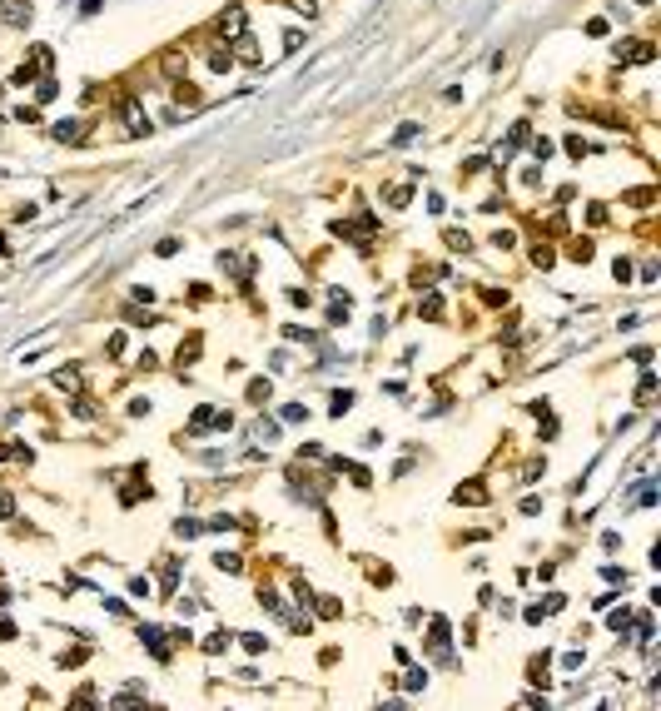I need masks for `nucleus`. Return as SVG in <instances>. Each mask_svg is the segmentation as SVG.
I'll return each instance as SVG.
<instances>
[{
	"label": "nucleus",
	"instance_id": "19",
	"mask_svg": "<svg viewBox=\"0 0 661 711\" xmlns=\"http://www.w3.org/2000/svg\"><path fill=\"white\" fill-rule=\"evenodd\" d=\"M418 319H442V299L433 294V289L423 294V304H418Z\"/></svg>",
	"mask_w": 661,
	"mask_h": 711
},
{
	"label": "nucleus",
	"instance_id": "15",
	"mask_svg": "<svg viewBox=\"0 0 661 711\" xmlns=\"http://www.w3.org/2000/svg\"><path fill=\"white\" fill-rule=\"evenodd\" d=\"M423 135V124L418 120H408V124H398V130H393V150H403V144H413Z\"/></svg>",
	"mask_w": 661,
	"mask_h": 711
},
{
	"label": "nucleus",
	"instance_id": "43",
	"mask_svg": "<svg viewBox=\"0 0 661 711\" xmlns=\"http://www.w3.org/2000/svg\"><path fill=\"white\" fill-rule=\"evenodd\" d=\"M587 150H592V144H587V139H582V135H572V139H567V155H572V159H582V155H587Z\"/></svg>",
	"mask_w": 661,
	"mask_h": 711
},
{
	"label": "nucleus",
	"instance_id": "36",
	"mask_svg": "<svg viewBox=\"0 0 661 711\" xmlns=\"http://www.w3.org/2000/svg\"><path fill=\"white\" fill-rule=\"evenodd\" d=\"M612 279L616 284H631V259H612Z\"/></svg>",
	"mask_w": 661,
	"mask_h": 711
},
{
	"label": "nucleus",
	"instance_id": "44",
	"mask_svg": "<svg viewBox=\"0 0 661 711\" xmlns=\"http://www.w3.org/2000/svg\"><path fill=\"white\" fill-rule=\"evenodd\" d=\"M155 254H159V259H175V254H179V239H159Z\"/></svg>",
	"mask_w": 661,
	"mask_h": 711
},
{
	"label": "nucleus",
	"instance_id": "24",
	"mask_svg": "<svg viewBox=\"0 0 661 711\" xmlns=\"http://www.w3.org/2000/svg\"><path fill=\"white\" fill-rule=\"evenodd\" d=\"M616 60H631V65H642V60H651V45H616Z\"/></svg>",
	"mask_w": 661,
	"mask_h": 711
},
{
	"label": "nucleus",
	"instance_id": "7",
	"mask_svg": "<svg viewBox=\"0 0 661 711\" xmlns=\"http://www.w3.org/2000/svg\"><path fill=\"white\" fill-rule=\"evenodd\" d=\"M159 70H164V80H169V85H179V80H184V70H189V55L175 45V50H164L159 55Z\"/></svg>",
	"mask_w": 661,
	"mask_h": 711
},
{
	"label": "nucleus",
	"instance_id": "45",
	"mask_svg": "<svg viewBox=\"0 0 661 711\" xmlns=\"http://www.w3.org/2000/svg\"><path fill=\"white\" fill-rule=\"evenodd\" d=\"M104 353H110V359H120V353H124V333H110V339H104Z\"/></svg>",
	"mask_w": 661,
	"mask_h": 711
},
{
	"label": "nucleus",
	"instance_id": "27",
	"mask_svg": "<svg viewBox=\"0 0 661 711\" xmlns=\"http://www.w3.org/2000/svg\"><path fill=\"white\" fill-rule=\"evenodd\" d=\"M567 254L577 259V264H587V259L596 254V244H592V239H572V249H567Z\"/></svg>",
	"mask_w": 661,
	"mask_h": 711
},
{
	"label": "nucleus",
	"instance_id": "21",
	"mask_svg": "<svg viewBox=\"0 0 661 711\" xmlns=\"http://www.w3.org/2000/svg\"><path fill=\"white\" fill-rule=\"evenodd\" d=\"M229 637H234V632H224V627H219V632H209V637H204L199 646H204V652H209V657H219V652H224V646H229Z\"/></svg>",
	"mask_w": 661,
	"mask_h": 711
},
{
	"label": "nucleus",
	"instance_id": "42",
	"mask_svg": "<svg viewBox=\"0 0 661 711\" xmlns=\"http://www.w3.org/2000/svg\"><path fill=\"white\" fill-rule=\"evenodd\" d=\"M651 199H656V190H631V194H627V204H636V209H647Z\"/></svg>",
	"mask_w": 661,
	"mask_h": 711
},
{
	"label": "nucleus",
	"instance_id": "2",
	"mask_svg": "<svg viewBox=\"0 0 661 711\" xmlns=\"http://www.w3.org/2000/svg\"><path fill=\"white\" fill-rule=\"evenodd\" d=\"M428 652L433 662H453V627H447V617H428Z\"/></svg>",
	"mask_w": 661,
	"mask_h": 711
},
{
	"label": "nucleus",
	"instance_id": "50",
	"mask_svg": "<svg viewBox=\"0 0 661 711\" xmlns=\"http://www.w3.org/2000/svg\"><path fill=\"white\" fill-rule=\"evenodd\" d=\"M284 5H293V10H298V15H309V20H313V15H318V5H313V0H284Z\"/></svg>",
	"mask_w": 661,
	"mask_h": 711
},
{
	"label": "nucleus",
	"instance_id": "57",
	"mask_svg": "<svg viewBox=\"0 0 661 711\" xmlns=\"http://www.w3.org/2000/svg\"><path fill=\"white\" fill-rule=\"evenodd\" d=\"M100 5H104V0H80V15H95Z\"/></svg>",
	"mask_w": 661,
	"mask_h": 711
},
{
	"label": "nucleus",
	"instance_id": "30",
	"mask_svg": "<svg viewBox=\"0 0 661 711\" xmlns=\"http://www.w3.org/2000/svg\"><path fill=\"white\" fill-rule=\"evenodd\" d=\"M313 607L318 617H344V602H333V597H313Z\"/></svg>",
	"mask_w": 661,
	"mask_h": 711
},
{
	"label": "nucleus",
	"instance_id": "12",
	"mask_svg": "<svg viewBox=\"0 0 661 711\" xmlns=\"http://www.w3.org/2000/svg\"><path fill=\"white\" fill-rule=\"evenodd\" d=\"M204 60H209V70H214V75H229V65H234L229 45H209V50H204Z\"/></svg>",
	"mask_w": 661,
	"mask_h": 711
},
{
	"label": "nucleus",
	"instance_id": "54",
	"mask_svg": "<svg viewBox=\"0 0 661 711\" xmlns=\"http://www.w3.org/2000/svg\"><path fill=\"white\" fill-rule=\"evenodd\" d=\"M562 607H567V597H562V592H552V597L542 602V612H562Z\"/></svg>",
	"mask_w": 661,
	"mask_h": 711
},
{
	"label": "nucleus",
	"instance_id": "37",
	"mask_svg": "<svg viewBox=\"0 0 661 711\" xmlns=\"http://www.w3.org/2000/svg\"><path fill=\"white\" fill-rule=\"evenodd\" d=\"M532 159H537V164H547V159H552V139H542V135L532 139Z\"/></svg>",
	"mask_w": 661,
	"mask_h": 711
},
{
	"label": "nucleus",
	"instance_id": "23",
	"mask_svg": "<svg viewBox=\"0 0 661 711\" xmlns=\"http://www.w3.org/2000/svg\"><path fill=\"white\" fill-rule=\"evenodd\" d=\"M651 393H656V373L647 368V373H642V383H636V403L647 408V403H651Z\"/></svg>",
	"mask_w": 661,
	"mask_h": 711
},
{
	"label": "nucleus",
	"instance_id": "33",
	"mask_svg": "<svg viewBox=\"0 0 661 711\" xmlns=\"http://www.w3.org/2000/svg\"><path fill=\"white\" fill-rule=\"evenodd\" d=\"M204 532V522H194V517H179L175 522V537H199Z\"/></svg>",
	"mask_w": 661,
	"mask_h": 711
},
{
	"label": "nucleus",
	"instance_id": "35",
	"mask_svg": "<svg viewBox=\"0 0 661 711\" xmlns=\"http://www.w3.org/2000/svg\"><path fill=\"white\" fill-rule=\"evenodd\" d=\"M279 418H284V423H304L309 408H304V403H284V408H279Z\"/></svg>",
	"mask_w": 661,
	"mask_h": 711
},
{
	"label": "nucleus",
	"instance_id": "5",
	"mask_svg": "<svg viewBox=\"0 0 661 711\" xmlns=\"http://www.w3.org/2000/svg\"><path fill=\"white\" fill-rule=\"evenodd\" d=\"M139 642H144V652L149 657H155V662H169V632H164V627H139Z\"/></svg>",
	"mask_w": 661,
	"mask_h": 711
},
{
	"label": "nucleus",
	"instance_id": "28",
	"mask_svg": "<svg viewBox=\"0 0 661 711\" xmlns=\"http://www.w3.org/2000/svg\"><path fill=\"white\" fill-rule=\"evenodd\" d=\"M348 408H353V393H348V388H338V393H333V403H328V413H333V418H344Z\"/></svg>",
	"mask_w": 661,
	"mask_h": 711
},
{
	"label": "nucleus",
	"instance_id": "48",
	"mask_svg": "<svg viewBox=\"0 0 661 711\" xmlns=\"http://www.w3.org/2000/svg\"><path fill=\"white\" fill-rule=\"evenodd\" d=\"M408 199H413V194H408V184H398V190H388V204H393V209H403Z\"/></svg>",
	"mask_w": 661,
	"mask_h": 711
},
{
	"label": "nucleus",
	"instance_id": "1",
	"mask_svg": "<svg viewBox=\"0 0 661 711\" xmlns=\"http://www.w3.org/2000/svg\"><path fill=\"white\" fill-rule=\"evenodd\" d=\"M209 428H219V433H229V428H234V418H229L224 408H214V403H199L194 413H189V438H204Z\"/></svg>",
	"mask_w": 661,
	"mask_h": 711
},
{
	"label": "nucleus",
	"instance_id": "32",
	"mask_svg": "<svg viewBox=\"0 0 661 711\" xmlns=\"http://www.w3.org/2000/svg\"><path fill=\"white\" fill-rule=\"evenodd\" d=\"M124 319H130V324H135V328H149V324H159V319H155V313H149V308H144V313H139V308H135V304H130V308H124Z\"/></svg>",
	"mask_w": 661,
	"mask_h": 711
},
{
	"label": "nucleus",
	"instance_id": "29",
	"mask_svg": "<svg viewBox=\"0 0 661 711\" xmlns=\"http://www.w3.org/2000/svg\"><path fill=\"white\" fill-rule=\"evenodd\" d=\"M269 393H273V383H269V379H254V383H249V403H259V408H264Z\"/></svg>",
	"mask_w": 661,
	"mask_h": 711
},
{
	"label": "nucleus",
	"instance_id": "25",
	"mask_svg": "<svg viewBox=\"0 0 661 711\" xmlns=\"http://www.w3.org/2000/svg\"><path fill=\"white\" fill-rule=\"evenodd\" d=\"M259 607H269V612H279V617L289 612V607H284V597H279V592H273V587H259Z\"/></svg>",
	"mask_w": 661,
	"mask_h": 711
},
{
	"label": "nucleus",
	"instance_id": "58",
	"mask_svg": "<svg viewBox=\"0 0 661 711\" xmlns=\"http://www.w3.org/2000/svg\"><path fill=\"white\" fill-rule=\"evenodd\" d=\"M631 5H642V10H647V5H651V0H631Z\"/></svg>",
	"mask_w": 661,
	"mask_h": 711
},
{
	"label": "nucleus",
	"instance_id": "34",
	"mask_svg": "<svg viewBox=\"0 0 661 711\" xmlns=\"http://www.w3.org/2000/svg\"><path fill=\"white\" fill-rule=\"evenodd\" d=\"M552 259H557V254H552V244H532V264H537V269H552Z\"/></svg>",
	"mask_w": 661,
	"mask_h": 711
},
{
	"label": "nucleus",
	"instance_id": "31",
	"mask_svg": "<svg viewBox=\"0 0 661 711\" xmlns=\"http://www.w3.org/2000/svg\"><path fill=\"white\" fill-rule=\"evenodd\" d=\"M234 528H239V517H229V512H224V517H209V522H204V532H234Z\"/></svg>",
	"mask_w": 661,
	"mask_h": 711
},
{
	"label": "nucleus",
	"instance_id": "56",
	"mask_svg": "<svg viewBox=\"0 0 661 711\" xmlns=\"http://www.w3.org/2000/svg\"><path fill=\"white\" fill-rule=\"evenodd\" d=\"M75 413H80V418H95L100 408H95V403H85V398H80V393H75Z\"/></svg>",
	"mask_w": 661,
	"mask_h": 711
},
{
	"label": "nucleus",
	"instance_id": "39",
	"mask_svg": "<svg viewBox=\"0 0 661 711\" xmlns=\"http://www.w3.org/2000/svg\"><path fill=\"white\" fill-rule=\"evenodd\" d=\"M527 672H532V681H537V686H547V657H532Z\"/></svg>",
	"mask_w": 661,
	"mask_h": 711
},
{
	"label": "nucleus",
	"instance_id": "11",
	"mask_svg": "<svg viewBox=\"0 0 661 711\" xmlns=\"http://www.w3.org/2000/svg\"><path fill=\"white\" fill-rule=\"evenodd\" d=\"M453 503L478 508V503H487V488H482V483H462V488H453Z\"/></svg>",
	"mask_w": 661,
	"mask_h": 711
},
{
	"label": "nucleus",
	"instance_id": "46",
	"mask_svg": "<svg viewBox=\"0 0 661 711\" xmlns=\"http://www.w3.org/2000/svg\"><path fill=\"white\" fill-rule=\"evenodd\" d=\"M304 40H309V35H304V30H284V50H289V55H293V50H298V45H304Z\"/></svg>",
	"mask_w": 661,
	"mask_h": 711
},
{
	"label": "nucleus",
	"instance_id": "26",
	"mask_svg": "<svg viewBox=\"0 0 661 711\" xmlns=\"http://www.w3.org/2000/svg\"><path fill=\"white\" fill-rule=\"evenodd\" d=\"M254 438H264V443H273V438H279V418H259V423H254Z\"/></svg>",
	"mask_w": 661,
	"mask_h": 711
},
{
	"label": "nucleus",
	"instance_id": "47",
	"mask_svg": "<svg viewBox=\"0 0 661 711\" xmlns=\"http://www.w3.org/2000/svg\"><path fill=\"white\" fill-rule=\"evenodd\" d=\"M607 622H612V632H627V627H631V612H627V607H622V612H612V617H607Z\"/></svg>",
	"mask_w": 661,
	"mask_h": 711
},
{
	"label": "nucleus",
	"instance_id": "55",
	"mask_svg": "<svg viewBox=\"0 0 661 711\" xmlns=\"http://www.w3.org/2000/svg\"><path fill=\"white\" fill-rule=\"evenodd\" d=\"M0 517H15V497L5 488H0Z\"/></svg>",
	"mask_w": 661,
	"mask_h": 711
},
{
	"label": "nucleus",
	"instance_id": "3",
	"mask_svg": "<svg viewBox=\"0 0 661 711\" xmlns=\"http://www.w3.org/2000/svg\"><path fill=\"white\" fill-rule=\"evenodd\" d=\"M120 124H124V135H130V139H139V135L155 130V120L144 115V104H139V100H120Z\"/></svg>",
	"mask_w": 661,
	"mask_h": 711
},
{
	"label": "nucleus",
	"instance_id": "53",
	"mask_svg": "<svg viewBox=\"0 0 661 711\" xmlns=\"http://www.w3.org/2000/svg\"><path fill=\"white\" fill-rule=\"evenodd\" d=\"M130 597H149V577H130Z\"/></svg>",
	"mask_w": 661,
	"mask_h": 711
},
{
	"label": "nucleus",
	"instance_id": "4",
	"mask_svg": "<svg viewBox=\"0 0 661 711\" xmlns=\"http://www.w3.org/2000/svg\"><path fill=\"white\" fill-rule=\"evenodd\" d=\"M229 55H234V60H244L249 70H259V65H264V50H259V40H254L249 30H244L239 40H229Z\"/></svg>",
	"mask_w": 661,
	"mask_h": 711
},
{
	"label": "nucleus",
	"instance_id": "9",
	"mask_svg": "<svg viewBox=\"0 0 661 711\" xmlns=\"http://www.w3.org/2000/svg\"><path fill=\"white\" fill-rule=\"evenodd\" d=\"M85 130H90L85 120H55V124H50V135H55L60 144H75V139H85Z\"/></svg>",
	"mask_w": 661,
	"mask_h": 711
},
{
	"label": "nucleus",
	"instance_id": "41",
	"mask_svg": "<svg viewBox=\"0 0 661 711\" xmlns=\"http://www.w3.org/2000/svg\"><path fill=\"white\" fill-rule=\"evenodd\" d=\"M239 637H244L249 652H264V646H269V637H264V632H239Z\"/></svg>",
	"mask_w": 661,
	"mask_h": 711
},
{
	"label": "nucleus",
	"instance_id": "18",
	"mask_svg": "<svg viewBox=\"0 0 661 711\" xmlns=\"http://www.w3.org/2000/svg\"><path fill=\"white\" fill-rule=\"evenodd\" d=\"M199 348H204V339H199V333H189V339L179 343V368H184V363H194V359H199Z\"/></svg>",
	"mask_w": 661,
	"mask_h": 711
},
{
	"label": "nucleus",
	"instance_id": "22",
	"mask_svg": "<svg viewBox=\"0 0 661 711\" xmlns=\"http://www.w3.org/2000/svg\"><path fill=\"white\" fill-rule=\"evenodd\" d=\"M403 686H408V692H423V686H428V666H408V672H403Z\"/></svg>",
	"mask_w": 661,
	"mask_h": 711
},
{
	"label": "nucleus",
	"instance_id": "40",
	"mask_svg": "<svg viewBox=\"0 0 661 711\" xmlns=\"http://www.w3.org/2000/svg\"><path fill=\"white\" fill-rule=\"evenodd\" d=\"M139 697H144V686H124V692L115 697V706H135Z\"/></svg>",
	"mask_w": 661,
	"mask_h": 711
},
{
	"label": "nucleus",
	"instance_id": "52",
	"mask_svg": "<svg viewBox=\"0 0 661 711\" xmlns=\"http://www.w3.org/2000/svg\"><path fill=\"white\" fill-rule=\"evenodd\" d=\"M493 244H497V249H513V244H517V234H513V229H497Z\"/></svg>",
	"mask_w": 661,
	"mask_h": 711
},
{
	"label": "nucleus",
	"instance_id": "59",
	"mask_svg": "<svg viewBox=\"0 0 661 711\" xmlns=\"http://www.w3.org/2000/svg\"><path fill=\"white\" fill-rule=\"evenodd\" d=\"M0 254H5V234H0Z\"/></svg>",
	"mask_w": 661,
	"mask_h": 711
},
{
	"label": "nucleus",
	"instance_id": "17",
	"mask_svg": "<svg viewBox=\"0 0 661 711\" xmlns=\"http://www.w3.org/2000/svg\"><path fill=\"white\" fill-rule=\"evenodd\" d=\"M55 388H65V393H80V388H85L80 368H60V373H55Z\"/></svg>",
	"mask_w": 661,
	"mask_h": 711
},
{
	"label": "nucleus",
	"instance_id": "51",
	"mask_svg": "<svg viewBox=\"0 0 661 711\" xmlns=\"http://www.w3.org/2000/svg\"><path fill=\"white\" fill-rule=\"evenodd\" d=\"M478 170H487V155H473V159H462V174H478Z\"/></svg>",
	"mask_w": 661,
	"mask_h": 711
},
{
	"label": "nucleus",
	"instance_id": "10",
	"mask_svg": "<svg viewBox=\"0 0 661 711\" xmlns=\"http://www.w3.org/2000/svg\"><path fill=\"white\" fill-rule=\"evenodd\" d=\"M527 135H532V124H527V120H517V124H513V135H507V139H502V150H497V159H513V150H517V144H527Z\"/></svg>",
	"mask_w": 661,
	"mask_h": 711
},
{
	"label": "nucleus",
	"instance_id": "38",
	"mask_svg": "<svg viewBox=\"0 0 661 711\" xmlns=\"http://www.w3.org/2000/svg\"><path fill=\"white\" fill-rule=\"evenodd\" d=\"M293 602H298V607H309V602H313V587H309V582H304V577H298V582H293Z\"/></svg>",
	"mask_w": 661,
	"mask_h": 711
},
{
	"label": "nucleus",
	"instance_id": "8",
	"mask_svg": "<svg viewBox=\"0 0 661 711\" xmlns=\"http://www.w3.org/2000/svg\"><path fill=\"white\" fill-rule=\"evenodd\" d=\"M244 30H249V15H244V5H229V10L219 15V35H224V40H239Z\"/></svg>",
	"mask_w": 661,
	"mask_h": 711
},
{
	"label": "nucleus",
	"instance_id": "13",
	"mask_svg": "<svg viewBox=\"0 0 661 711\" xmlns=\"http://www.w3.org/2000/svg\"><path fill=\"white\" fill-rule=\"evenodd\" d=\"M159 587H164V597H175V587H179V557H169V562H164V572H159Z\"/></svg>",
	"mask_w": 661,
	"mask_h": 711
},
{
	"label": "nucleus",
	"instance_id": "20",
	"mask_svg": "<svg viewBox=\"0 0 661 711\" xmlns=\"http://www.w3.org/2000/svg\"><path fill=\"white\" fill-rule=\"evenodd\" d=\"M55 95H60V85H55V75H40V80H35V100H40V104H50Z\"/></svg>",
	"mask_w": 661,
	"mask_h": 711
},
{
	"label": "nucleus",
	"instance_id": "6",
	"mask_svg": "<svg viewBox=\"0 0 661 711\" xmlns=\"http://www.w3.org/2000/svg\"><path fill=\"white\" fill-rule=\"evenodd\" d=\"M0 20L15 25V30H25L30 20H35V5H30V0H0Z\"/></svg>",
	"mask_w": 661,
	"mask_h": 711
},
{
	"label": "nucleus",
	"instance_id": "16",
	"mask_svg": "<svg viewBox=\"0 0 661 711\" xmlns=\"http://www.w3.org/2000/svg\"><path fill=\"white\" fill-rule=\"evenodd\" d=\"M214 567L229 572V577H239V572H244V557H239V552H214Z\"/></svg>",
	"mask_w": 661,
	"mask_h": 711
},
{
	"label": "nucleus",
	"instance_id": "49",
	"mask_svg": "<svg viewBox=\"0 0 661 711\" xmlns=\"http://www.w3.org/2000/svg\"><path fill=\"white\" fill-rule=\"evenodd\" d=\"M651 359H656L651 348H631V363H636V368H651Z\"/></svg>",
	"mask_w": 661,
	"mask_h": 711
},
{
	"label": "nucleus",
	"instance_id": "14",
	"mask_svg": "<svg viewBox=\"0 0 661 711\" xmlns=\"http://www.w3.org/2000/svg\"><path fill=\"white\" fill-rule=\"evenodd\" d=\"M442 244L453 249V254H467V249H473V234H467V229H447V234H442Z\"/></svg>",
	"mask_w": 661,
	"mask_h": 711
}]
</instances>
